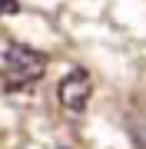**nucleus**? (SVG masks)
Returning a JSON list of instances; mask_svg holds the SVG:
<instances>
[{
	"mask_svg": "<svg viewBox=\"0 0 146 149\" xmlns=\"http://www.w3.org/2000/svg\"><path fill=\"white\" fill-rule=\"evenodd\" d=\"M90 93H93V80H90L87 70H80V66L70 70L57 86V100H60V106L66 113H83L87 103H90Z\"/></svg>",
	"mask_w": 146,
	"mask_h": 149,
	"instance_id": "2",
	"label": "nucleus"
},
{
	"mask_svg": "<svg viewBox=\"0 0 146 149\" xmlns=\"http://www.w3.org/2000/svg\"><path fill=\"white\" fill-rule=\"evenodd\" d=\"M3 70H7V86L10 90H20L33 80H40L47 70V56L40 50L27 47V43H10L3 53Z\"/></svg>",
	"mask_w": 146,
	"mask_h": 149,
	"instance_id": "1",
	"label": "nucleus"
},
{
	"mask_svg": "<svg viewBox=\"0 0 146 149\" xmlns=\"http://www.w3.org/2000/svg\"><path fill=\"white\" fill-rule=\"evenodd\" d=\"M17 10H20L17 0H0V13H17Z\"/></svg>",
	"mask_w": 146,
	"mask_h": 149,
	"instance_id": "4",
	"label": "nucleus"
},
{
	"mask_svg": "<svg viewBox=\"0 0 146 149\" xmlns=\"http://www.w3.org/2000/svg\"><path fill=\"white\" fill-rule=\"evenodd\" d=\"M60 149H66V146H60Z\"/></svg>",
	"mask_w": 146,
	"mask_h": 149,
	"instance_id": "5",
	"label": "nucleus"
},
{
	"mask_svg": "<svg viewBox=\"0 0 146 149\" xmlns=\"http://www.w3.org/2000/svg\"><path fill=\"white\" fill-rule=\"evenodd\" d=\"M130 133H133V143L146 149V109L140 113V116H133V119H130Z\"/></svg>",
	"mask_w": 146,
	"mask_h": 149,
	"instance_id": "3",
	"label": "nucleus"
}]
</instances>
